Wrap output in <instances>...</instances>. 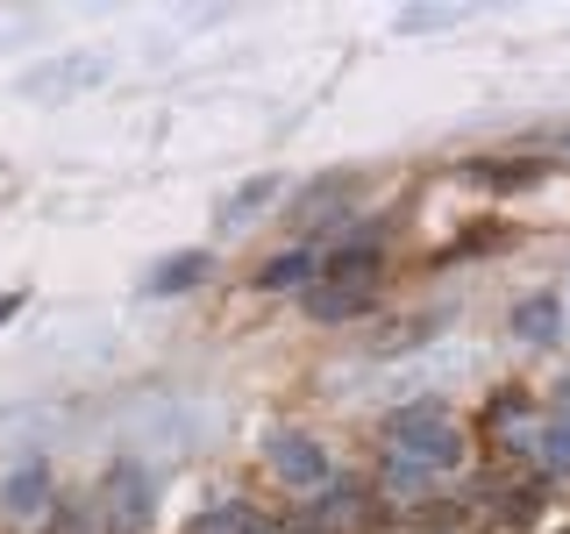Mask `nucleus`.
Wrapping results in <instances>:
<instances>
[{
	"mask_svg": "<svg viewBox=\"0 0 570 534\" xmlns=\"http://www.w3.org/2000/svg\"><path fill=\"white\" fill-rule=\"evenodd\" d=\"M379 442H385L392 463L421 471L428 485L450 477V471H463V456H471V442H463V427H456V414L442 399H414V406H400V414H385Z\"/></svg>",
	"mask_w": 570,
	"mask_h": 534,
	"instance_id": "nucleus-1",
	"label": "nucleus"
},
{
	"mask_svg": "<svg viewBox=\"0 0 570 534\" xmlns=\"http://www.w3.org/2000/svg\"><path fill=\"white\" fill-rule=\"evenodd\" d=\"M385 498H379V485H371V477H328V485L321 492H307V506H299V521H307L314 534H371L385 521Z\"/></svg>",
	"mask_w": 570,
	"mask_h": 534,
	"instance_id": "nucleus-2",
	"label": "nucleus"
},
{
	"mask_svg": "<svg viewBox=\"0 0 570 534\" xmlns=\"http://www.w3.org/2000/svg\"><path fill=\"white\" fill-rule=\"evenodd\" d=\"M264 463H272V477H278L285 492H321V485L335 477V463H328V442H314V435H293V427L264 442Z\"/></svg>",
	"mask_w": 570,
	"mask_h": 534,
	"instance_id": "nucleus-3",
	"label": "nucleus"
},
{
	"mask_svg": "<svg viewBox=\"0 0 570 534\" xmlns=\"http://www.w3.org/2000/svg\"><path fill=\"white\" fill-rule=\"evenodd\" d=\"M385 278V228H356L321 257V285H356V293H379Z\"/></svg>",
	"mask_w": 570,
	"mask_h": 534,
	"instance_id": "nucleus-4",
	"label": "nucleus"
},
{
	"mask_svg": "<svg viewBox=\"0 0 570 534\" xmlns=\"http://www.w3.org/2000/svg\"><path fill=\"white\" fill-rule=\"evenodd\" d=\"M50 506H58V477H50L43 456L14 463V471L0 477V513H8V521H43Z\"/></svg>",
	"mask_w": 570,
	"mask_h": 534,
	"instance_id": "nucleus-5",
	"label": "nucleus"
},
{
	"mask_svg": "<svg viewBox=\"0 0 570 534\" xmlns=\"http://www.w3.org/2000/svg\"><path fill=\"white\" fill-rule=\"evenodd\" d=\"M186 534H278V521L264 506H249V498H214L186 521Z\"/></svg>",
	"mask_w": 570,
	"mask_h": 534,
	"instance_id": "nucleus-6",
	"label": "nucleus"
},
{
	"mask_svg": "<svg viewBox=\"0 0 570 534\" xmlns=\"http://www.w3.org/2000/svg\"><path fill=\"white\" fill-rule=\"evenodd\" d=\"M299 307H307V320H321V328H343V320H364L371 307H379V293H356V285H307L299 293Z\"/></svg>",
	"mask_w": 570,
	"mask_h": 534,
	"instance_id": "nucleus-7",
	"label": "nucleus"
},
{
	"mask_svg": "<svg viewBox=\"0 0 570 534\" xmlns=\"http://www.w3.org/2000/svg\"><path fill=\"white\" fill-rule=\"evenodd\" d=\"M542 171H549V157H471L463 165V178L485 186V192H528Z\"/></svg>",
	"mask_w": 570,
	"mask_h": 534,
	"instance_id": "nucleus-8",
	"label": "nucleus"
},
{
	"mask_svg": "<svg viewBox=\"0 0 570 534\" xmlns=\"http://www.w3.org/2000/svg\"><path fill=\"white\" fill-rule=\"evenodd\" d=\"M314 278H321V257L307 243H293V249H278V257L257 264V293H307Z\"/></svg>",
	"mask_w": 570,
	"mask_h": 534,
	"instance_id": "nucleus-9",
	"label": "nucleus"
},
{
	"mask_svg": "<svg viewBox=\"0 0 570 534\" xmlns=\"http://www.w3.org/2000/svg\"><path fill=\"white\" fill-rule=\"evenodd\" d=\"M513 335L521 343H557V328H563V299L557 293H528V299H513Z\"/></svg>",
	"mask_w": 570,
	"mask_h": 534,
	"instance_id": "nucleus-10",
	"label": "nucleus"
},
{
	"mask_svg": "<svg viewBox=\"0 0 570 534\" xmlns=\"http://www.w3.org/2000/svg\"><path fill=\"white\" fill-rule=\"evenodd\" d=\"M207 271H214V257H207V249H178V257H165V264L150 271V293H157V299L193 293V285H200Z\"/></svg>",
	"mask_w": 570,
	"mask_h": 534,
	"instance_id": "nucleus-11",
	"label": "nucleus"
},
{
	"mask_svg": "<svg viewBox=\"0 0 570 534\" xmlns=\"http://www.w3.org/2000/svg\"><path fill=\"white\" fill-rule=\"evenodd\" d=\"M335 200L350 207V186H343V178H321V186H307V192H299L293 221H299V228H321V221H343V214H335Z\"/></svg>",
	"mask_w": 570,
	"mask_h": 534,
	"instance_id": "nucleus-12",
	"label": "nucleus"
},
{
	"mask_svg": "<svg viewBox=\"0 0 570 534\" xmlns=\"http://www.w3.org/2000/svg\"><path fill=\"white\" fill-rule=\"evenodd\" d=\"M534 471L570 477V421H542V435H534Z\"/></svg>",
	"mask_w": 570,
	"mask_h": 534,
	"instance_id": "nucleus-13",
	"label": "nucleus"
},
{
	"mask_svg": "<svg viewBox=\"0 0 570 534\" xmlns=\"http://www.w3.org/2000/svg\"><path fill=\"white\" fill-rule=\"evenodd\" d=\"M278 192H285V178H278V171H257L249 186L228 192V207H222V214H228V221H249V214H257V207H272Z\"/></svg>",
	"mask_w": 570,
	"mask_h": 534,
	"instance_id": "nucleus-14",
	"label": "nucleus"
},
{
	"mask_svg": "<svg viewBox=\"0 0 570 534\" xmlns=\"http://www.w3.org/2000/svg\"><path fill=\"white\" fill-rule=\"evenodd\" d=\"M528 414H534V399H528L521 385H507V392H499V399L485 406V427H492V435H507V427H513V421H528Z\"/></svg>",
	"mask_w": 570,
	"mask_h": 534,
	"instance_id": "nucleus-15",
	"label": "nucleus"
},
{
	"mask_svg": "<svg viewBox=\"0 0 570 534\" xmlns=\"http://www.w3.org/2000/svg\"><path fill=\"white\" fill-rule=\"evenodd\" d=\"M22 307H29V293H22V285H14V293H0V328H8V320L22 314Z\"/></svg>",
	"mask_w": 570,
	"mask_h": 534,
	"instance_id": "nucleus-16",
	"label": "nucleus"
},
{
	"mask_svg": "<svg viewBox=\"0 0 570 534\" xmlns=\"http://www.w3.org/2000/svg\"><path fill=\"white\" fill-rule=\"evenodd\" d=\"M549 421H570V378L557 385V399H549Z\"/></svg>",
	"mask_w": 570,
	"mask_h": 534,
	"instance_id": "nucleus-17",
	"label": "nucleus"
},
{
	"mask_svg": "<svg viewBox=\"0 0 570 534\" xmlns=\"http://www.w3.org/2000/svg\"><path fill=\"white\" fill-rule=\"evenodd\" d=\"M8 192H14V171H8V165H0V200H8Z\"/></svg>",
	"mask_w": 570,
	"mask_h": 534,
	"instance_id": "nucleus-18",
	"label": "nucleus"
},
{
	"mask_svg": "<svg viewBox=\"0 0 570 534\" xmlns=\"http://www.w3.org/2000/svg\"><path fill=\"white\" fill-rule=\"evenodd\" d=\"M557 150H563V157H570V129H563V136H557Z\"/></svg>",
	"mask_w": 570,
	"mask_h": 534,
	"instance_id": "nucleus-19",
	"label": "nucleus"
}]
</instances>
